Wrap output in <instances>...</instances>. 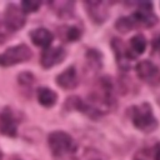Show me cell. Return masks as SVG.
Segmentation results:
<instances>
[{
  "label": "cell",
  "instance_id": "cell-1",
  "mask_svg": "<svg viewBox=\"0 0 160 160\" xmlns=\"http://www.w3.org/2000/svg\"><path fill=\"white\" fill-rule=\"evenodd\" d=\"M158 22V16L152 10L151 2H140L136 11L129 16H121L116 20L115 28L121 32H128L139 26L151 28Z\"/></svg>",
  "mask_w": 160,
  "mask_h": 160
},
{
  "label": "cell",
  "instance_id": "cell-2",
  "mask_svg": "<svg viewBox=\"0 0 160 160\" xmlns=\"http://www.w3.org/2000/svg\"><path fill=\"white\" fill-rule=\"evenodd\" d=\"M49 148L56 160H76L78 145L65 131H54L48 138Z\"/></svg>",
  "mask_w": 160,
  "mask_h": 160
},
{
  "label": "cell",
  "instance_id": "cell-3",
  "mask_svg": "<svg viewBox=\"0 0 160 160\" xmlns=\"http://www.w3.org/2000/svg\"><path fill=\"white\" fill-rule=\"evenodd\" d=\"M129 114L134 126L142 132H152L159 126V122L152 112V109L148 102L132 105L129 109Z\"/></svg>",
  "mask_w": 160,
  "mask_h": 160
},
{
  "label": "cell",
  "instance_id": "cell-4",
  "mask_svg": "<svg viewBox=\"0 0 160 160\" xmlns=\"http://www.w3.org/2000/svg\"><path fill=\"white\" fill-rule=\"evenodd\" d=\"M31 50L25 45L20 44L16 46L8 48L4 52L0 54V66H12L24 61H28L31 58Z\"/></svg>",
  "mask_w": 160,
  "mask_h": 160
},
{
  "label": "cell",
  "instance_id": "cell-5",
  "mask_svg": "<svg viewBox=\"0 0 160 160\" xmlns=\"http://www.w3.org/2000/svg\"><path fill=\"white\" fill-rule=\"evenodd\" d=\"M138 78L150 85V86H159L160 85V68L150 60H141L135 66Z\"/></svg>",
  "mask_w": 160,
  "mask_h": 160
},
{
  "label": "cell",
  "instance_id": "cell-6",
  "mask_svg": "<svg viewBox=\"0 0 160 160\" xmlns=\"http://www.w3.org/2000/svg\"><path fill=\"white\" fill-rule=\"evenodd\" d=\"M111 48L114 50L115 58H116V62L119 65L120 69L122 70H129L131 68V61L135 59L134 55L131 54L129 46L126 44H124L120 39L114 38L111 41Z\"/></svg>",
  "mask_w": 160,
  "mask_h": 160
},
{
  "label": "cell",
  "instance_id": "cell-7",
  "mask_svg": "<svg viewBox=\"0 0 160 160\" xmlns=\"http://www.w3.org/2000/svg\"><path fill=\"white\" fill-rule=\"evenodd\" d=\"M25 14L15 4H9L4 14L5 28L10 31H16L25 25Z\"/></svg>",
  "mask_w": 160,
  "mask_h": 160
},
{
  "label": "cell",
  "instance_id": "cell-8",
  "mask_svg": "<svg viewBox=\"0 0 160 160\" xmlns=\"http://www.w3.org/2000/svg\"><path fill=\"white\" fill-rule=\"evenodd\" d=\"M66 56V51L64 48L61 46H54V48H46L42 54H41V59L40 62L42 65V68L45 69H50L60 62H62V60Z\"/></svg>",
  "mask_w": 160,
  "mask_h": 160
},
{
  "label": "cell",
  "instance_id": "cell-9",
  "mask_svg": "<svg viewBox=\"0 0 160 160\" xmlns=\"http://www.w3.org/2000/svg\"><path fill=\"white\" fill-rule=\"evenodd\" d=\"M18 130V120L15 119L12 111L10 109H4L0 112V132L2 135L14 138L16 136Z\"/></svg>",
  "mask_w": 160,
  "mask_h": 160
},
{
  "label": "cell",
  "instance_id": "cell-10",
  "mask_svg": "<svg viewBox=\"0 0 160 160\" xmlns=\"http://www.w3.org/2000/svg\"><path fill=\"white\" fill-rule=\"evenodd\" d=\"M85 6L88 9V14L89 16L92 19L94 22L96 24H101L106 20L109 11H108V4L106 2H101V1H90V2H85Z\"/></svg>",
  "mask_w": 160,
  "mask_h": 160
},
{
  "label": "cell",
  "instance_id": "cell-11",
  "mask_svg": "<svg viewBox=\"0 0 160 160\" xmlns=\"http://www.w3.org/2000/svg\"><path fill=\"white\" fill-rule=\"evenodd\" d=\"M56 84L62 89H74L79 84L78 72L74 66H69L56 76Z\"/></svg>",
  "mask_w": 160,
  "mask_h": 160
},
{
  "label": "cell",
  "instance_id": "cell-12",
  "mask_svg": "<svg viewBox=\"0 0 160 160\" xmlns=\"http://www.w3.org/2000/svg\"><path fill=\"white\" fill-rule=\"evenodd\" d=\"M30 38L32 40V42L38 46H41L44 49L49 48L50 44L52 42V39H54V35L45 28H39V29H35L30 32Z\"/></svg>",
  "mask_w": 160,
  "mask_h": 160
},
{
  "label": "cell",
  "instance_id": "cell-13",
  "mask_svg": "<svg viewBox=\"0 0 160 160\" xmlns=\"http://www.w3.org/2000/svg\"><path fill=\"white\" fill-rule=\"evenodd\" d=\"M38 100L45 108H51L55 105L58 100V95L54 90L49 88H39L38 89Z\"/></svg>",
  "mask_w": 160,
  "mask_h": 160
},
{
  "label": "cell",
  "instance_id": "cell-14",
  "mask_svg": "<svg viewBox=\"0 0 160 160\" xmlns=\"http://www.w3.org/2000/svg\"><path fill=\"white\" fill-rule=\"evenodd\" d=\"M129 49L131 51V54L134 55V58H136L138 55L142 54L146 49V39L142 34H136L135 36H132L130 39L129 42Z\"/></svg>",
  "mask_w": 160,
  "mask_h": 160
},
{
  "label": "cell",
  "instance_id": "cell-15",
  "mask_svg": "<svg viewBox=\"0 0 160 160\" xmlns=\"http://www.w3.org/2000/svg\"><path fill=\"white\" fill-rule=\"evenodd\" d=\"M59 35L64 39V41H76L81 36V30L74 25H65L59 30Z\"/></svg>",
  "mask_w": 160,
  "mask_h": 160
},
{
  "label": "cell",
  "instance_id": "cell-16",
  "mask_svg": "<svg viewBox=\"0 0 160 160\" xmlns=\"http://www.w3.org/2000/svg\"><path fill=\"white\" fill-rule=\"evenodd\" d=\"M39 8H40V4L39 2H34V1H22L21 2V10H22L24 14L38 11Z\"/></svg>",
  "mask_w": 160,
  "mask_h": 160
},
{
  "label": "cell",
  "instance_id": "cell-17",
  "mask_svg": "<svg viewBox=\"0 0 160 160\" xmlns=\"http://www.w3.org/2000/svg\"><path fill=\"white\" fill-rule=\"evenodd\" d=\"M18 80H19V82H20L21 85L28 86V85H31V84L34 82V76H32V74H30V72H21V74L18 76Z\"/></svg>",
  "mask_w": 160,
  "mask_h": 160
},
{
  "label": "cell",
  "instance_id": "cell-18",
  "mask_svg": "<svg viewBox=\"0 0 160 160\" xmlns=\"http://www.w3.org/2000/svg\"><path fill=\"white\" fill-rule=\"evenodd\" d=\"M152 49L155 51H160V35L154 38V40H152Z\"/></svg>",
  "mask_w": 160,
  "mask_h": 160
},
{
  "label": "cell",
  "instance_id": "cell-19",
  "mask_svg": "<svg viewBox=\"0 0 160 160\" xmlns=\"http://www.w3.org/2000/svg\"><path fill=\"white\" fill-rule=\"evenodd\" d=\"M154 159L155 160H160V142H158L154 146Z\"/></svg>",
  "mask_w": 160,
  "mask_h": 160
},
{
  "label": "cell",
  "instance_id": "cell-20",
  "mask_svg": "<svg viewBox=\"0 0 160 160\" xmlns=\"http://www.w3.org/2000/svg\"><path fill=\"white\" fill-rule=\"evenodd\" d=\"M0 160H2V152H1V150H0Z\"/></svg>",
  "mask_w": 160,
  "mask_h": 160
}]
</instances>
